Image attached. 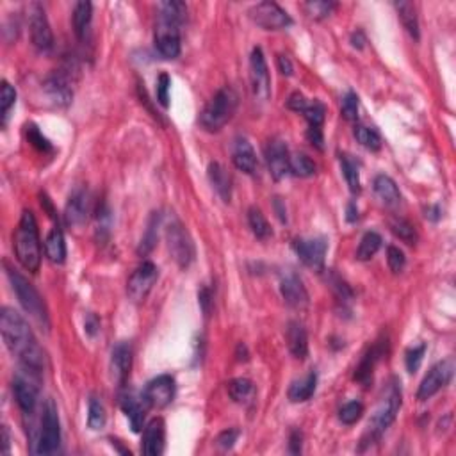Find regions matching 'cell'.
I'll use <instances>...</instances> for the list:
<instances>
[{"instance_id":"obj_1","label":"cell","mask_w":456,"mask_h":456,"mask_svg":"<svg viewBox=\"0 0 456 456\" xmlns=\"http://www.w3.org/2000/svg\"><path fill=\"white\" fill-rule=\"evenodd\" d=\"M0 331H2L5 348L10 349L13 357L18 358L22 367L41 375L43 364H45L43 351L29 328L27 321L11 307H2L0 310Z\"/></svg>"},{"instance_id":"obj_2","label":"cell","mask_w":456,"mask_h":456,"mask_svg":"<svg viewBox=\"0 0 456 456\" xmlns=\"http://www.w3.org/2000/svg\"><path fill=\"white\" fill-rule=\"evenodd\" d=\"M13 248L16 260L29 273H38L41 266V241L36 218L31 210H23L20 223L13 233Z\"/></svg>"},{"instance_id":"obj_3","label":"cell","mask_w":456,"mask_h":456,"mask_svg":"<svg viewBox=\"0 0 456 456\" xmlns=\"http://www.w3.org/2000/svg\"><path fill=\"white\" fill-rule=\"evenodd\" d=\"M239 105V97L232 88H221L214 93V97L207 102L200 114V125L207 132H219L232 120Z\"/></svg>"},{"instance_id":"obj_4","label":"cell","mask_w":456,"mask_h":456,"mask_svg":"<svg viewBox=\"0 0 456 456\" xmlns=\"http://www.w3.org/2000/svg\"><path fill=\"white\" fill-rule=\"evenodd\" d=\"M401 403V383H399L398 380H390V383L387 385V389L381 394V398L380 401H378V405H376L375 411H372L371 420H369L367 435H369L371 440H378V438L389 429V426L392 425L396 417H398ZM371 440H369V442H371Z\"/></svg>"},{"instance_id":"obj_5","label":"cell","mask_w":456,"mask_h":456,"mask_svg":"<svg viewBox=\"0 0 456 456\" xmlns=\"http://www.w3.org/2000/svg\"><path fill=\"white\" fill-rule=\"evenodd\" d=\"M5 273H8L11 287H13L14 294L18 298L23 310H25V312H27L29 316H31V318L43 328V330H49L50 328L49 310H47V305L45 301H43V298H41V294L36 291V287L32 286L23 275H20L16 269H11L8 264H5Z\"/></svg>"},{"instance_id":"obj_6","label":"cell","mask_w":456,"mask_h":456,"mask_svg":"<svg viewBox=\"0 0 456 456\" xmlns=\"http://www.w3.org/2000/svg\"><path fill=\"white\" fill-rule=\"evenodd\" d=\"M61 446V422H59L58 407L52 399L45 403L41 414V428L36 438V455H54Z\"/></svg>"},{"instance_id":"obj_7","label":"cell","mask_w":456,"mask_h":456,"mask_svg":"<svg viewBox=\"0 0 456 456\" xmlns=\"http://www.w3.org/2000/svg\"><path fill=\"white\" fill-rule=\"evenodd\" d=\"M40 372L22 367V371L14 376L13 392L16 405L23 416H32L36 411L40 398Z\"/></svg>"},{"instance_id":"obj_8","label":"cell","mask_w":456,"mask_h":456,"mask_svg":"<svg viewBox=\"0 0 456 456\" xmlns=\"http://www.w3.org/2000/svg\"><path fill=\"white\" fill-rule=\"evenodd\" d=\"M166 241L171 257L180 269H188L194 260V244L186 227L179 219H171L170 225H166Z\"/></svg>"},{"instance_id":"obj_9","label":"cell","mask_w":456,"mask_h":456,"mask_svg":"<svg viewBox=\"0 0 456 456\" xmlns=\"http://www.w3.org/2000/svg\"><path fill=\"white\" fill-rule=\"evenodd\" d=\"M250 18L264 31H282L291 27L292 18L277 2H259L250 10Z\"/></svg>"},{"instance_id":"obj_10","label":"cell","mask_w":456,"mask_h":456,"mask_svg":"<svg viewBox=\"0 0 456 456\" xmlns=\"http://www.w3.org/2000/svg\"><path fill=\"white\" fill-rule=\"evenodd\" d=\"M159 280V269L153 262H143V264L136 268V271L129 277L127 282V294L134 303H143L152 292L153 286Z\"/></svg>"},{"instance_id":"obj_11","label":"cell","mask_w":456,"mask_h":456,"mask_svg":"<svg viewBox=\"0 0 456 456\" xmlns=\"http://www.w3.org/2000/svg\"><path fill=\"white\" fill-rule=\"evenodd\" d=\"M250 81L253 97L259 102H266L271 94V77H269L268 63H266L264 52L260 47L251 50L250 55Z\"/></svg>"},{"instance_id":"obj_12","label":"cell","mask_w":456,"mask_h":456,"mask_svg":"<svg viewBox=\"0 0 456 456\" xmlns=\"http://www.w3.org/2000/svg\"><path fill=\"white\" fill-rule=\"evenodd\" d=\"M453 372H455L453 360H442V362L435 364L428 371V375L422 378V381H420L419 390H417V399L426 401V399L433 398L438 390L444 389L451 381Z\"/></svg>"},{"instance_id":"obj_13","label":"cell","mask_w":456,"mask_h":456,"mask_svg":"<svg viewBox=\"0 0 456 456\" xmlns=\"http://www.w3.org/2000/svg\"><path fill=\"white\" fill-rule=\"evenodd\" d=\"M29 29H31L32 45L40 52H50L54 47V34L50 29L49 18L41 4H32L29 11Z\"/></svg>"},{"instance_id":"obj_14","label":"cell","mask_w":456,"mask_h":456,"mask_svg":"<svg viewBox=\"0 0 456 456\" xmlns=\"http://www.w3.org/2000/svg\"><path fill=\"white\" fill-rule=\"evenodd\" d=\"M175 378L170 375H161L150 380L143 390V403L150 408H164L168 407L175 398Z\"/></svg>"},{"instance_id":"obj_15","label":"cell","mask_w":456,"mask_h":456,"mask_svg":"<svg viewBox=\"0 0 456 456\" xmlns=\"http://www.w3.org/2000/svg\"><path fill=\"white\" fill-rule=\"evenodd\" d=\"M292 248L307 268L314 269V271H321L325 268V257H327L328 250V242L325 238L296 239L292 242Z\"/></svg>"},{"instance_id":"obj_16","label":"cell","mask_w":456,"mask_h":456,"mask_svg":"<svg viewBox=\"0 0 456 456\" xmlns=\"http://www.w3.org/2000/svg\"><path fill=\"white\" fill-rule=\"evenodd\" d=\"M155 49L164 59H177L180 55V27L164 18L157 20Z\"/></svg>"},{"instance_id":"obj_17","label":"cell","mask_w":456,"mask_h":456,"mask_svg":"<svg viewBox=\"0 0 456 456\" xmlns=\"http://www.w3.org/2000/svg\"><path fill=\"white\" fill-rule=\"evenodd\" d=\"M132 357H134L132 344L127 342V340H121V342H118V344L112 348L111 376L112 380L116 381L118 387H123V385L127 383V380H129L130 369H132Z\"/></svg>"},{"instance_id":"obj_18","label":"cell","mask_w":456,"mask_h":456,"mask_svg":"<svg viewBox=\"0 0 456 456\" xmlns=\"http://www.w3.org/2000/svg\"><path fill=\"white\" fill-rule=\"evenodd\" d=\"M289 148L282 139H271L266 147V162L275 180H282L289 173Z\"/></svg>"},{"instance_id":"obj_19","label":"cell","mask_w":456,"mask_h":456,"mask_svg":"<svg viewBox=\"0 0 456 456\" xmlns=\"http://www.w3.org/2000/svg\"><path fill=\"white\" fill-rule=\"evenodd\" d=\"M282 298L291 309L303 310L309 307V292L305 289L301 278L294 273H286L280 280Z\"/></svg>"},{"instance_id":"obj_20","label":"cell","mask_w":456,"mask_h":456,"mask_svg":"<svg viewBox=\"0 0 456 456\" xmlns=\"http://www.w3.org/2000/svg\"><path fill=\"white\" fill-rule=\"evenodd\" d=\"M90 214V194L84 188H77L64 207V219L70 227H81Z\"/></svg>"},{"instance_id":"obj_21","label":"cell","mask_w":456,"mask_h":456,"mask_svg":"<svg viewBox=\"0 0 456 456\" xmlns=\"http://www.w3.org/2000/svg\"><path fill=\"white\" fill-rule=\"evenodd\" d=\"M164 440H166V429L164 420L161 417L152 419L147 425L143 431V442H141V451L148 456H159L164 451Z\"/></svg>"},{"instance_id":"obj_22","label":"cell","mask_w":456,"mask_h":456,"mask_svg":"<svg viewBox=\"0 0 456 456\" xmlns=\"http://www.w3.org/2000/svg\"><path fill=\"white\" fill-rule=\"evenodd\" d=\"M43 88H45L50 100L58 103V105H68V103L72 102V86H70V79H68V75L63 70H59V72H54L52 75L47 77Z\"/></svg>"},{"instance_id":"obj_23","label":"cell","mask_w":456,"mask_h":456,"mask_svg":"<svg viewBox=\"0 0 456 456\" xmlns=\"http://www.w3.org/2000/svg\"><path fill=\"white\" fill-rule=\"evenodd\" d=\"M232 162L239 171L253 175L257 171V153L246 138H238L232 147Z\"/></svg>"},{"instance_id":"obj_24","label":"cell","mask_w":456,"mask_h":456,"mask_svg":"<svg viewBox=\"0 0 456 456\" xmlns=\"http://www.w3.org/2000/svg\"><path fill=\"white\" fill-rule=\"evenodd\" d=\"M286 340L292 357L298 358V360L307 358V355H309V335H307V330L301 322L291 321L287 325Z\"/></svg>"},{"instance_id":"obj_25","label":"cell","mask_w":456,"mask_h":456,"mask_svg":"<svg viewBox=\"0 0 456 456\" xmlns=\"http://www.w3.org/2000/svg\"><path fill=\"white\" fill-rule=\"evenodd\" d=\"M376 198L389 209H396L401 203V192H399L398 183L390 179L389 175H378L372 182Z\"/></svg>"},{"instance_id":"obj_26","label":"cell","mask_w":456,"mask_h":456,"mask_svg":"<svg viewBox=\"0 0 456 456\" xmlns=\"http://www.w3.org/2000/svg\"><path fill=\"white\" fill-rule=\"evenodd\" d=\"M207 177H209L210 186L218 192V197L225 203H230V200H232V179H230L228 171L219 162H210L209 168H207Z\"/></svg>"},{"instance_id":"obj_27","label":"cell","mask_w":456,"mask_h":456,"mask_svg":"<svg viewBox=\"0 0 456 456\" xmlns=\"http://www.w3.org/2000/svg\"><path fill=\"white\" fill-rule=\"evenodd\" d=\"M383 355V344L378 342V344L371 346V348L367 349L366 355L362 357L358 367L355 369V380L360 381L362 385H367L369 381L372 380V372H375V367L378 364V360Z\"/></svg>"},{"instance_id":"obj_28","label":"cell","mask_w":456,"mask_h":456,"mask_svg":"<svg viewBox=\"0 0 456 456\" xmlns=\"http://www.w3.org/2000/svg\"><path fill=\"white\" fill-rule=\"evenodd\" d=\"M45 255L52 264H63L66 260V241L59 227L52 228L45 238Z\"/></svg>"},{"instance_id":"obj_29","label":"cell","mask_w":456,"mask_h":456,"mask_svg":"<svg viewBox=\"0 0 456 456\" xmlns=\"http://www.w3.org/2000/svg\"><path fill=\"white\" fill-rule=\"evenodd\" d=\"M316 387H318V375L312 371L307 376H303L301 380H296L289 387V399L292 403L309 401L314 396V392H316Z\"/></svg>"},{"instance_id":"obj_30","label":"cell","mask_w":456,"mask_h":456,"mask_svg":"<svg viewBox=\"0 0 456 456\" xmlns=\"http://www.w3.org/2000/svg\"><path fill=\"white\" fill-rule=\"evenodd\" d=\"M93 18V4L91 2H77L73 8V31L79 40H84L86 32Z\"/></svg>"},{"instance_id":"obj_31","label":"cell","mask_w":456,"mask_h":456,"mask_svg":"<svg viewBox=\"0 0 456 456\" xmlns=\"http://www.w3.org/2000/svg\"><path fill=\"white\" fill-rule=\"evenodd\" d=\"M396 11H398L399 20H401L403 27L407 29L408 34L416 41L419 40V18H417L416 5L411 4V2H396Z\"/></svg>"},{"instance_id":"obj_32","label":"cell","mask_w":456,"mask_h":456,"mask_svg":"<svg viewBox=\"0 0 456 456\" xmlns=\"http://www.w3.org/2000/svg\"><path fill=\"white\" fill-rule=\"evenodd\" d=\"M159 18H164L175 25H183L188 20V5L180 0H168L159 4Z\"/></svg>"},{"instance_id":"obj_33","label":"cell","mask_w":456,"mask_h":456,"mask_svg":"<svg viewBox=\"0 0 456 456\" xmlns=\"http://www.w3.org/2000/svg\"><path fill=\"white\" fill-rule=\"evenodd\" d=\"M121 410L127 416L130 422V428L132 431L138 433L139 429L143 428V420H144V408L143 405L138 401L132 396H125V398H121Z\"/></svg>"},{"instance_id":"obj_34","label":"cell","mask_w":456,"mask_h":456,"mask_svg":"<svg viewBox=\"0 0 456 456\" xmlns=\"http://www.w3.org/2000/svg\"><path fill=\"white\" fill-rule=\"evenodd\" d=\"M228 396L236 403H248L255 394V385L248 378H236L228 383Z\"/></svg>"},{"instance_id":"obj_35","label":"cell","mask_w":456,"mask_h":456,"mask_svg":"<svg viewBox=\"0 0 456 456\" xmlns=\"http://www.w3.org/2000/svg\"><path fill=\"white\" fill-rule=\"evenodd\" d=\"M248 225H250L253 236H255L257 239H260V241H266V239L273 236V230L269 227L268 219L262 214V210L257 209V207H251V209L248 210Z\"/></svg>"},{"instance_id":"obj_36","label":"cell","mask_w":456,"mask_h":456,"mask_svg":"<svg viewBox=\"0 0 456 456\" xmlns=\"http://www.w3.org/2000/svg\"><path fill=\"white\" fill-rule=\"evenodd\" d=\"M381 248V236L376 232H367L364 233V238L360 239V244L357 248V259L366 262V260H371L372 257L378 253V250Z\"/></svg>"},{"instance_id":"obj_37","label":"cell","mask_w":456,"mask_h":456,"mask_svg":"<svg viewBox=\"0 0 456 456\" xmlns=\"http://www.w3.org/2000/svg\"><path fill=\"white\" fill-rule=\"evenodd\" d=\"M340 170H342V175H344L346 182H348L349 191L353 192V194H358V192L362 191V186H360V171H358L357 162H355L351 157L340 155Z\"/></svg>"},{"instance_id":"obj_38","label":"cell","mask_w":456,"mask_h":456,"mask_svg":"<svg viewBox=\"0 0 456 456\" xmlns=\"http://www.w3.org/2000/svg\"><path fill=\"white\" fill-rule=\"evenodd\" d=\"M316 164L310 159L309 155L305 153H294L289 159V171H291L294 177H300V179H309L312 175H316Z\"/></svg>"},{"instance_id":"obj_39","label":"cell","mask_w":456,"mask_h":456,"mask_svg":"<svg viewBox=\"0 0 456 456\" xmlns=\"http://www.w3.org/2000/svg\"><path fill=\"white\" fill-rule=\"evenodd\" d=\"M389 228H390V232H392L396 238L401 239L403 242H407V244H416L417 242L416 227H414L410 221H407V219L390 218Z\"/></svg>"},{"instance_id":"obj_40","label":"cell","mask_w":456,"mask_h":456,"mask_svg":"<svg viewBox=\"0 0 456 456\" xmlns=\"http://www.w3.org/2000/svg\"><path fill=\"white\" fill-rule=\"evenodd\" d=\"M353 134L355 138H357L358 143L362 144L364 148H367V150H371V152H378L381 148L380 134H378L375 129H371V127H366L362 125V123H358V125H355Z\"/></svg>"},{"instance_id":"obj_41","label":"cell","mask_w":456,"mask_h":456,"mask_svg":"<svg viewBox=\"0 0 456 456\" xmlns=\"http://www.w3.org/2000/svg\"><path fill=\"white\" fill-rule=\"evenodd\" d=\"M105 420H107V416H105V408H103L102 403L99 399L91 398L90 399V407H88V426L94 431H99L105 426Z\"/></svg>"},{"instance_id":"obj_42","label":"cell","mask_w":456,"mask_h":456,"mask_svg":"<svg viewBox=\"0 0 456 456\" xmlns=\"http://www.w3.org/2000/svg\"><path fill=\"white\" fill-rule=\"evenodd\" d=\"M16 102V91L13 86L8 81H2V90H0V116H2V123L5 125L8 116H10L11 107Z\"/></svg>"},{"instance_id":"obj_43","label":"cell","mask_w":456,"mask_h":456,"mask_svg":"<svg viewBox=\"0 0 456 456\" xmlns=\"http://www.w3.org/2000/svg\"><path fill=\"white\" fill-rule=\"evenodd\" d=\"M301 114L305 116L309 127H318V129H321L322 123H325L327 107H325V103L319 102V100H312V102H309L307 109H305Z\"/></svg>"},{"instance_id":"obj_44","label":"cell","mask_w":456,"mask_h":456,"mask_svg":"<svg viewBox=\"0 0 456 456\" xmlns=\"http://www.w3.org/2000/svg\"><path fill=\"white\" fill-rule=\"evenodd\" d=\"M364 416V405L360 401H349L339 410V419L342 425H357Z\"/></svg>"},{"instance_id":"obj_45","label":"cell","mask_w":456,"mask_h":456,"mask_svg":"<svg viewBox=\"0 0 456 456\" xmlns=\"http://www.w3.org/2000/svg\"><path fill=\"white\" fill-rule=\"evenodd\" d=\"M303 8L310 18L322 20L327 18V16H330L331 11L337 8V4L335 2H327V0H312V2H307Z\"/></svg>"},{"instance_id":"obj_46","label":"cell","mask_w":456,"mask_h":456,"mask_svg":"<svg viewBox=\"0 0 456 456\" xmlns=\"http://www.w3.org/2000/svg\"><path fill=\"white\" fill-rule=\"evenodd\" d=\"M340 114L346 118L348 121H355L358 118V97L353 91H348V93L342 97L340 100Z\"/></svg>"},{"instance_id":"obj_47","label":"cell","mask_w":456,"mask_h":456,"mask_svg":"<svg viewBox=\"0 0 456 456\" xmlns=\"http://www.w3.org/2000/svg\"><path fill=\"white\" fill-rule=\"evenodd\" d=\"M159 219H161V216H155V214H153L152 219H150L147 232H144L143 239H141L139 253H148V251L153 248V244L157 242V227H159Z\"/></svg>"},{"instance_id":"obj_48","label":"cell","mask_w":456,"mask_h":456,"mask_svg":"<svg viewBox=\"0 0 456 456\" xmlns=\"http://www.w3.org/2000/svg\"><path fill=\"white\" fill-rule=\"evenodd\" d=\"M25 134H27L29 143L32 144L34 148H38L40 152H52V144H50L49 139L45 136L41 134L40 129L36 125H27L25 127Z\"/></svg>"},{"instance_id":"obj_49","label":"cell","mask_w":456,"mask_h":456,"mask_svg":"<svg viewBox=\"0 0 456 456\" xmlns=\"http://www.w3.org/2000/svg\"><path fill=\"white\" fill-rule=\"evenodd\" d=\"M426 353V344L414 346L407 351V358H405V364H407L408 372H416L419 371L420 364H422V358Z\"/></svg>"},{"instance_id":"obj_50","label":"cell","mask_w":456,"mask_h":456,"mask_svg":"<svg viewBox=\"0 0 456 456\" xmlns=\"http://www.w3.org/2000/svg\"><path fill=\"white\" fill-rule=\"evenodd\" d=\"M170 88H171V79L168 73H161L159 79H157V100L161 103L162 107H168L170 105Z\"/></svg>"},{"instance_id":"obj_51","label":"cell","mask_w":456,"mask_h":456,"mask_svg":"<svg viewBox=\"0 0 456 456\" xmlns=\"http://www.w3.org/2000/svg\"><path fill=\"white\" fill-rule=\"evenodd\" d=\"M387 262H389L390 271L401 273L405 264H407V257H405V253H403L398 246H389L387 248Z\"/></svg>"},{"instance_id":"obj_52","label":"cell","mask_w":456,"mask_h":456,"mask_svg":"<svg viewBox=\"0 0 456 456\" xmlns=\"http://www.w3.org/2000/svg\"><path fill=\"white\" fill-rule=\"evenodd\" d=\"M238 438H239L238 429H227L223 433H219V437L216 438V442H218V446L221 447V449H230L233 444L238 442Z\"/></svg>"},{"instance_id":"obj_53","label":"cell","mask_w":456,"mask_h":456,"mask_svg":"<svg viewBox=\"0 0 456 456\" xmlns=\"http://www.w3.org/2000/svg\"><path fill=\"white\" fill-rule=\"evenodd\" d=\"M307 105H309V100L305 99V94L300 93V91L292 93L291 97H289V100H287V107L294 112H303L305 109H307Z\"/></svg>"},{"instance_id":"obj_54","label":"cell","mask_w":456,"mask_h":456,"mask_svg":"<svg viewBox=\"0 0 456 456\" xmlns=\"http://www.w3.org/2000/svg\"><path fill=\"white\" fill-rule=\"evenodd\" d=\"M307 138H309L310 143L318 148V150H322V148H325V144H322V143H325V138H322V130L318 129V127H309Z\"/></svg>"},{"instance_id":"obj_55","label":"cell","mask_w":456,"mask_h":456,"mask_svg":"<svg viewBox=\"0 0 456 456\" xmlns=\"http://www.w3.org/2000/svg\"><path fill=\"white\" fill-rule=\"evenodd\" d=\"M291 442H289V451L292 453V455H300L301 453V440H303V435H301V431H292L291 433V438H289Z\"/></svg>"},{"instance_id":"obj_56","label":"cell","mask_w":456,"mask_h":456,"mask_svg":"<svg viewBox=\"0 0 456 456\" xmlns=\"http://www.w3.org/2000/svg\"><path fill=\"white\" fill-rule=\"evenodd\" d=\"M277 63H278V70H280V73H282V75H286V77L292 75V70H294V68H292L291 59L287 58V55H278Z\"/></svg>"},{"instance_id":"obj_57","label":"cell","mask_w":456,"mask_h":456,"mask_svg":"<svg viewBox=\"0 0 456 456\" xmlns=\"http://www.w3.org/2000/svg\"><path fill=\"white\" fill-rule=\"evenodd\" d=\"M212 296H210V291L207 289V287H201V291L198 292V300H200V305H201V310H203V314H209L210 310V303H212V300H210Z\"/></svg>"},{"instance_id":"obj_58","label":"cell","mask_w":456,"mask_h":456,"mask_svg":"<svg viewBox=\"0 0 456 456\" xmlns=\"http://www.w3.org/2000/svg\"><path fill=\"white\" fill-rule=\"evenodd\" d=\"M84 327H86V331H88L90 335H94V333H97V331H99V328H100L99 318H97L94 314H88Z\"/></svg>"},{"instance_id":"obj_59","label":"cell","mask_w":456,"mask_h":456,"mask_svg":"<svg viewBox=\"0 0 456 456\" xmlns=\"http://www.w3.org/2000/svg\"><path fill=\"white\" fill-rule=\"evenodd\" d=\"M351 45L358 50L364 49V45H366V36H364L362 31H357L351 34Z\"/></svg>"},{"instance_id":"obj_60","label":"cell","mask_w":456,"mask_h":456,"mask_svg":"<svg viewBox=\"0 0 456 456\" xmlns=\"http://www.w3.org/2000/svg\"><path fill=\"white\" fill-rule=\"evenodd\" d=\"M425 216L429 221H438L440 219V209L437 205H429L425 209Z\"/></svg>"},{"instance_id":"obj_61","label":"cell","mask_w":456,"mask_h":456,"mask_svg":"<svg viewBox=\"0 0 456 456\" xmlns=\"http://www.w3.org/2000/svg\"><path fill=\"white\" fill-rule=\"evenodd\" d=\"M2 435H4V453L8 455L10 453V444H11V435H10V428L8 426H2Z\"/></svg>"},{"instance_id":"obj_62","label":"cell","mask_w":456,"mask_h":456,"mask_svg":"<svg viewBox=\"0 0 456 456\" xmlns=\"http://www.w3.org/2000/svg\"><path fill=\"white\" fill-rule=\"evenodd\" d=\"M358 219V209L355 203H349L348 205V221L349 223H353V221H357Z\"/></svg>"}]
</instances>
